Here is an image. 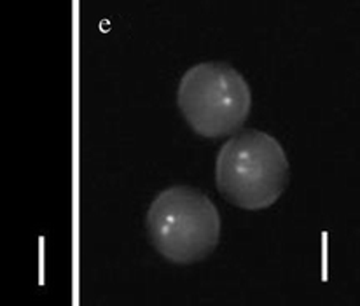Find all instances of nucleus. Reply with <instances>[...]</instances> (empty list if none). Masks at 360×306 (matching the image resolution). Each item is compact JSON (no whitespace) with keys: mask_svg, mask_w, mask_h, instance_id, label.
Here are the masks:
<instances>
[{"mask_svg":"<svg viewBox=\"0 0 360 306\" xmlns=\"http://www.w3.org/2000/svg\"><path fill=\"white\" fill-rule=\"evenodd\" d=\"M289 181V160L275 136L243 129L219 151L217 189L243 210H264L278 201Z\"/></svg>","mask_w":360,"mask_h":306,"instance_id":"f257e3e1","label":"nucleus"},{"mask_svg":"<svg viewBox=\"0 0 360 306\" xmlns=\"http://www.w3.org/2000/svg\"><path fill=\"white\" fill-rule=\"evenodd\" d=\"M177 103L198 135L219 139L243 126L250 114L252 95L248 82L231 65L207 61L182 75Z\"/></svg>","mask_w":360,"mask_h":306,"instance_id":"7ed1b4c3","label":"nucleus"},{"mask_svg":"<svg viewBox=\"0 0 360 306\" xmlns=\"http://www.w3.org/2000/svg\"><path fill=\"white\" fill-rule=\"evenodd\" d=\"M147 231L165 259L191 264L215 250L221 238V215L205 193L174 186L161 191L150 203Z\"/></svg>","mask_w":360,"mask_h":306,"instance_id":"f03ea898","label":"nucleus"}]
</instances>
